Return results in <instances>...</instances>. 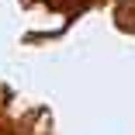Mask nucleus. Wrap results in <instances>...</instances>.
<instances>
[{
    "label": "nucleus",
    "instance_id": "1",
    "mask_svg": "<svg viewBox=\"0 0 135 135\" xmlns=\"http://www.w3.org/2000/svg\"><path fill=\"white\" fill-rule=\"evenodd\" d=\"M56 4H69V7H76V4H83V0H56Z\"/></svg>",
    "mask_w": 135,
    "mask_h": 135
}]
</instances>
